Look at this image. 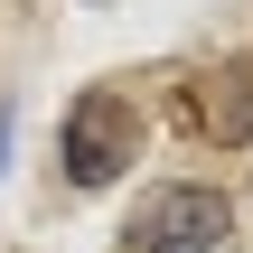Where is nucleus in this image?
Masks as SVG:
<instances>
[{
	"mask_svg": "<svg viewBox=\"0 0 253 253\" xmlns=\"http://www.w3.org/2000/svg\"><path fill=\"white\" fill-rule=\"evenodd\" d=\"M131 150H141V113H131L113 84H94V94L66 113V178H75V188H113Z\"/></svg>",
	"mask_w": 253,
	"mask_h": 253,
	"instance_id": "f257e3e1",
	"label": "nucleus"
},
{
	"mask_svg": "<svg viewBox=\"0 0 253 253\" xmlns=\"http://www.w3.org/2000/svg\"><path fill=\"white\" fill-rule=\"evenodd\" d=\"M225 225H235L225 188H150L131 207V244L141 253H207V244H225Z\"/></svg>",
	"mask_w": 253,
	"mask_h": 253,
	"instance_id": "f03ea898",
	"label": "nucleus"
},
{
	"mask_svg": "<svg viewBox=\"0 0 253 253\" xmlns=\"http://www.w3.org/2000/svg\"><path fill=\"white\" fill-rule=\"evenodd\" d=\"M188 103H197V131H216V141H253V66H244V56L207 66Z\"/></svg>",
	"mask_w": 253,
	"mask_h": 253,
	"instance_id": "7ed1b4c3",
	"label": "nucleus"
}]
</instances>
